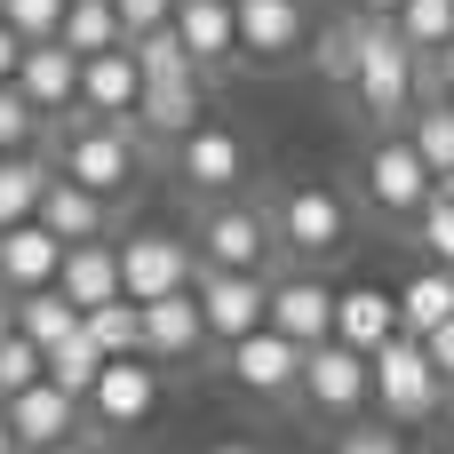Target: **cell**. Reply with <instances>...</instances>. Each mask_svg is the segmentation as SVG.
I'll return each instance as SVG.
<instances>
[{
  "mask_svg": "<svg viewBox=\"0 0 454 454\" xmlns=\"http://www.w3.org/2000/svg\"><path fill=\"white\" fill-rule=\"evenodd\" d=\"M56 287L80 303V319H88L96 303L128 295V287H120V239H72V247H64V271H56Z\"/></svg>",
  "mask_w": 454,
  "mask_h": 454,
  "instance_id": "603a6c76",
  "label": "cell"
},
{
  "mask_svg": "<svg viewBox=\"0 0 454 454\" xmlns=\"http://www.w3.org/2000/svg\"><path fill=\"white\" fill-rule=\"evenodd\" d=\"M311 40L303 0H239V56L247 64H295Z\"/></svg>",
  "mask_w": 454,
  "mask_h": 454,
  "instance_id": "d6986e66",
  "label": "cell"
},
{
  "mask_svg": "<svg viewBox=\"0 0 454 454\" xmlns=\"http://www.w3.org/2000/svg\"><path fill=\"white\" fill-rule=\"evenodd\" d=\"M263 327H279L287 343H327L335 335V287L327 279H311V271H287V279H271V319Z\"/></svg>",
  "mask_w": 454,
  "mask_h": 454,
  "instance_id": "2e32d148",
  "label": "cell"
},
{
  "mask_svg": "<svg viewBox=\"0 0 454 454\" xmlns=\"http://www.w3.org/2000/svg\"><path fill=\"white\" fill-rule=\"evenodd\" d=\"M335 335L351 343V351H375V343H391L399 335V295L391 287H335Z\"/></svg>",
  "mask_w": 454,
  "mask_h": 454,
  "instance_id": "cb8c5ba5",
  "label": "cell"
},
{
  "mask_svg": "<svg viewBox=\"0 0 454 454\" xmlns=\"http://www.w3.org/2000/svg\"><path fill=\"white\" fill-rule=\"evenodd\" d=\"M423 351H431V367H439V375L454 383V319H439V327L423 335Z\"/></svg>",
  "mask_w": 454,
  "mask_h": 454,
  "instance_id": "60d3db41",
  "label": "cell"
},
{
  "mask_svg": "<svg viewBox=\"0 0 454 454\" xmlns=\"http://www.w3.org/2000/svg\"><path fill=\"white\" fill-rule=\"evenodd\" d=\"M112 8H120V32L128 40H144V32H160L176 16V0H112Z\"/></svg>",
  "mask_w": 454,
  "mask_h": 454,
  "instance_id": "74e56055",
  "label": "cell"
},
{
  "mask_svg": "<svg viewBox=\"0 0 454 454\" xmlns=\"http://www.w3.org/2000/svg\"><path fill=\"white\" fill-rule=\"evenodd\" d=\"M16 96H24L40 120H72V112H80V48H64V40H24Z\"/></svg>",
  "mask_w": 454,
  "mask_h": 454,
  "instance_id": "4fadbf2b",
  "label": "cell"
},
{
  "mask_svg": "<svg viewBox=\"0 0 454 454\" xmlns=\"http://www.w3.org/2000/svg\"><path fill=\"white\" fill-rule=\"evenodd\" d=\"M192 295H200L207 343H223V351L271 319V279H263V271H215V263H207V271L192 279Z\"/></svg>",
  "mask_w": 454,
  "mask_h": 454,
  "instance_id": "8992f818",
  "label": "cell"
},
{
  "mask_svg": "<svg viewBox=\"0 0 454 454\" xmlns=\"http://www.w3.org/2000/svg\"><path fill=\"white\" fill-rule=\"evenodd\" d=\"M271 231H279V247H295V255H335V247L351 239V215H343V200H335L327 184H295V192H279Z\"/></svg>",
  "mask_w": 454,
  "mask_h": 454,
  "instance_id": "9c48e42d",
  "label": "cell"
},
{
  "mask_svg": "<svg viewBox=\"0 0 454 454\" xmlns=\"http://www.w3.org/2000/svg\"><path fill=\"white\" fill-rule=\"evenodd\" d=\"M447 423H454V383H447Z\"/></svg>",
  "mask_w": 454,
  "mask_h": 454,
  "instance_id": "c3c4849f",
  "label": "cell"
},
{
  "mask_svg": "<svg viewBox=\"0 0 454 454\" xmlns=\"http://www.w3.org/2000/svg\"><path fill=\"white\" fill-rule=\"evenodd\" d=\"M168 152H176V176H184L192 192H207V200H223V192L247 184V144H239V128L200 120V128H184Z\"/></svg>",
  "mask_w": 454,
  "mask_h": 454,
  "instance_id": "ba28073f",
  "label": "cell"
},
{
  "mask_svg": "<svg viewBox=\"0 0 454 454\" xmlns=\"http://www.w3.org/2000/svg\"><path fill=\"white\" fill-rule=\"evenodd\" d=\"M231 375H239V391L279 399V391H295V375H303V343H287L279 327H255V335L231 343Z\"/></svg>",
  "mask_w": 454,
  "mask_h": 454,
  "instance_id": "44dd1931",
  "label": "cell"
},
{
  "mask_svg": "<svg viewBox=\"0 0 454 454\" xmlns=\"http://www.w3.org/2000/svg\"><path fill=\"white\" fill-rule=\"evenodd\" d=\"M192 279H200V271H192V247H184L176 231L144 223V231H128V239H120V287H128L136 303L176 295V287H192Z\"/></svg>",
  "mask_w": 454,
  "mask_h": 454,
  "instance_id": "30bf717a",
  "label": "cell"
},
{
  "mask_svg": "<svg viewBox=\"0 0 454 454\" xmlns=\"http://www.w3.org/2000/svg\"><path fill=\"white\" fill-rule=\"evenodd\" d=\"M215 454H255V447H239V439H223V447H215Z\"/></svg>",
  "mask_w": 454,
  "mask_h": 454,
  "instance_id": "7dc6e473",
  "label": "cell"
},
{
  "mask_svg": "<svg viewBox=\"0 0 454 454\" xmlns=\"http://www.w3.org/2000/svg\"><path fill=\"white\" fill-rule=\"evenodd\" d=\"M200 351H207L200 295H192V287H176V295H152V303H144V359H160V367H184V359H200Z\"/></svg>",
  "mask_w": 454,
  "mask_h": 454,
  "instance_id": "e0dca14e",
  "label": "cell"
},
{
  "mask_svg": "<svg viewBox=\"0 0 454 454\" xmlns=\"http://www.w3.org/2000/svg\"><path fill=\"white\" fill-rule=\"evenodd\" d=\"M0 407H8V431H16V447L40 454V447H56V439H80V407H88V399L40 375V383H24V391H16V399H0Z\"/></svg>",
  "mask_w": 454,
  "mask_h": 454,
  "instance_id": "9a60e30c",
  "label": "cell"
},
{
  "mask_svg": "<svg viewBox=\"0 0 454 454\" xmlns=\"http://www.w3.org/2000/svg\"><path fill=\"white\" fill-rule=\"evenodd\" d=\"M423 96H454V40L439 56H423ZM423 96H415V104H423Z\"/></svg>",
  "mask_w": 454,
  "mask_h": 454,
  "instance_id": "f35d334b",
  "label": "cell"
},
{
  "mask_svg": "<svg viewBox=\"0 0 454 454\" xmlns=\"http://www.w3.org/2000/svg\"><path fill=\"white\" fill-rule=\"evenodd\" d=\"M64 8H72V0H0V16H8V24L24 32V40H56Z\"/></svg>",
  "mask_w": 454,
  "mask_h": 454,
  "instance_id": "d590c367",
  "label": "cell"
},
{
  "mask_svg": "<svg viewBox=\"0 0 454 454\" xmlns=\"http://www.w3.org/2000/svg\"><path fill=\"white\" fill-rule=\"evenodd\" d=\"M176 40L192 48V64L200 72H223V64H239V0H176Z\"/></svg>",
  "mask_w": 454,
  "mask_h": 454,
  "instance_id": "ffe728a7",
  "label": "cell"
},
{
  "mask_svg": "<svg viewBox=\"0 0 454 454\" xmlns=\"http://www.w3.org/2000/svg\"><path fill=\"white\" fill-rule=\"evenodd\" d=\"M96 375H104V343H96V335H88V319H80V327L48 351V383H64V391H80V399H88V383H96Z\"/></svg>",
  "mask_w": 454,
  "mask_h": 454,
  "instance_id": "4dcf8cb0",
  "label": "cell"
},
{
  "mask_svg": "<svg viewBox=\"0 0 454 454\" xmlns=\"http://www.w3.org/2000/svg\"><path fill=\"white\" fill-rule=\"evenodd\" d=\"M16 64H24V32L0 16V80H16Z\"/></svg>",
  "mask_w": 454,
  "mask_h": 454,
  "instance_id": "b9f144b4",
  "label": "cell"
},
{
  "mask_svg": "<svg viewBox=\"0 0 454 454\" xmlns=\"http://www.w3.org/2000/svg\"><path fill=\"white\" fill-rule=\"evenodd\" d=\"M56 271H64V239H56L40 215H24V223H8V231H0V295L56 287Z\"/></svg>",
  "mask_w": 454,
  "mask_h": 454,
  "instance_id": "ac0fdd59",
  "label": "cell"
},
{
  "mask_svg": "<svg viewBox=\"0 0 454 454\" xmlns=\"http://www.w3.org/2000/svg\"><path fill=\"white\" fill-rule=\"evenodd\" d=\"M351 8H367V16H399V0H351Z\"/></svg>",
  "mask_w": 454,
  "mask_h": 454,
  "instance_id": "ee69618b",
  "label": "cell"
},
{
  "mask_svg": "<svg viewBox=\"0 0 454 454\" xmlns=\"http://www.w3.org/2000/svg\"><path fill=\"white\" fill-rule=\"evenodd\" d=\"M152 407H160V359H144V351L104 359V375L88 383V415L104 431H136V423H152Z\"/></svg>",
  "mask_w": 454,
  "mask_h": 454,
  "instance_id": "8fae6325",
  "label": "cell"
},
{
  "mask_svg": "<svg viewBox=\"0 0 454 454\" xmlns=\"http://www.w3.org/2000/svg\"><path fill=\"white\" fill-rule=\"evenodd\" d=\"M40 375H48V351H40L32 335H16V327H8V335H0V399H16V391H24V383H40Z\"/></svg>",
  "mask_w": 454,
  "mask_h": 454,
  "instance_id": "836d02e7",
  "label": "cell"
},
{
  "mask_svg": "<svg viewBox=\"0 0 454 454\" xmlns=\"http://www.w3.org/2000/svg\"><path fill=\"white\" fill-rule=\"evenodd\" d=\"M8 327H16V295H0V335H8Z\"/></svg>",
  "mask_w": 454,
  "mask_h": 454,
  "instance_id": "bcb514c9",
  "label": "cell"
},
{
  "mask_svg": "<svg viewBox=\"0 0 454 454\" xmlns=\"http://www.w3.org/2000/svg\"><path fill=\"white\" fill-rule=\"evenodd\" d=\"M136 64H144V104H136V128L152 144H176L184 128L207 120V72L192 64V48L176 40V24L144 32L136 40Z\"/></svg>",
  "mask_w": 454,
  "mask_h": 454,
  "instance_id": "6da1fadb",
  "label": "cell"
},
{
  "mask_svg": "<svg viewBox=\"0 0 454 454\" xmlns=\"http://www.w3.org/2000/svg\"><path fill=\"white\" fill-rule=\"evenodd\" d=\"M431 192H439V176L423 168L415 136H383V144L367 152V200H375L383 215H415Z\"/></svg>",
  "mask_w": 454,
  "mask_h": 454,
  "instance_id": "5bb4252c",
  "label": "cell"
},
{
  "mask_svg": "<svg viewBox=\"0 0 454 454\" xmlns=\"http://www.w3.org/2000/svg\"><path fill=\"white\" fill-rule=\"evenodd\" d=\"M447 184H454V176H447Z\"/></svg>",
  "mask_w": 454,
  "mask_h": 454,
  "instance_id": "681fc988",
  "label": "cell"
},
{
  "mask_svg": "<svg viewBox=\"0 0 454 454\" xmlns=\"http://www.w3.org/2000/svg\"><path fill=\"white\" fill-rule=\"evenodd\" d=\"M351 96H359V112H367L375 128H399V120L415 112V96H423V56L399 40L391 16H367V48H359Z\"/></svg>",
  "mask_w": 454,
  "mask_h": 454,
  "instance_id": "3957f363",
  "label": "cell"
},
{
  "mask_svg": "<svg viewBox=\"0 0 454 454\" xmlns=\"http://www.w3.org/2000/svg\"><path fill=\"white\" fill-rule=\"evenodd\" d=\"M136 104H144L136 40H112V48L80 56V112H88V120H128V128H136Z\"/></svg>",
  "mask_w": 454,
  "mask_h": 454,
  "instance_id": "7c38bea8",
  "label": "cell"
},
{
  "mask_svg": "<svg viewBox=\"0 0 454 454\" xmlns=\"http://www.w3.org/2000/svg\"><path fill=\"white\" fill-rule=\"evenodd\" d=\"M295 391H303L319 415L351 423V415L375 399V367H367V351H351L343 335H327V343H311V351H303V375H295Z\"/></svg>",
  "mask_w": 454,
  "mask_h": 454,
  "instance_id": "5b68a950",
  "label": "cell"
},
{
  "mask_svg": "<svg viewBox=\"0 0 454 454\" xmlns=\"http://www.w3.org/2000/svg\"><path fill=\"white\" fill-rule=\"evenodd\" d=\"M0 454H24V447H16V431H8V407H0Z\"/></svg>",
  "mask_w": 454,
  "mask_h": 454,
  "instance_id": "f6af8a7d",
  "label": "cell"
},
{
  "mask_svg": "<svg viewBox=\"0 0 454 454\" xmlns=\"http://www.w3.org/2000/svg\"><path fill=\"white\" fill-rule=\"evenodd\" d=\"M48 176H56V160L48 152H0V231L8 223H24V215H40V192H48Z\"/></svg>",
  "mask_w": 454,
  "mask_h": 454,
  "instance_id": "484cf974",
  "label": "cell"
},
{
  "mask_svg": "<svg viewBox=\"0 0 454 454\" xmlns=\"http://www.w3.org/2000/svg\"><path fill=\"white\" fill-rule=\"evenodd\" d=\"M64 136H56V168L64 176H80L88 192H104V200H128L136 192V176H144V128H128V120H88V112H72V120H56Z\"/></svg>",
  "mask_w": 454,
  "mask_h": 454,
  "instance_id": "7a4b0ae2",
  "label": "cell"
},
{
  "mask_svg": "<svg viewBox=\"0 0 454 454\" xmlns=\"http://www.w3.org/2000/svg\"><path fill=\"white\" fill-rule=\"evenodd\" d=\"M391 24H399V40H407L415 56H439L454 40V0H399Z\"/></svg>",
  "mask_w": 454,
  "mask_h": 454,
  "instance_id": "d6a6232c",
  "label": "cell"
},
{
  "mask_svg": "<svg viewBox=\"0 0 454 454\" xmlns=\"http://www.w3.org/2000/svg\"><path fill=\"white\" fill-rule=\"evenodd\" d=\"M32 136H40V112L16 96V80H0V152H24Z\"/></svg>",
  "mask_w": 454,
  "mask_h": 454,
  "instance_id": "8d00e7d4",
  "label": "cell"
},
{
  "mask_svg": "<svg viewBox=\"0 0 454 454\" xmlns=\"http://www.w3.org/2000/svg\"><path fill=\"white\" fill-rule=\"evenodd\" d=\"M72 327H80V303H72L64 287H32V295H16V335H32L40 351H56Z\"/></svg>",
  "mask_w": 454,
  "mask_h": 454,
  "instance_id": "83f0119b",
  "label": "cell"
},
{
  "mask_svg": "<svg viewBox=\"0 0 454 454\" xmlns=\"http://www.w3.org/2000/svg\"><path fill=\"white\" fill-rule=\"evenodd\" d=\"M407 136H415L423 168L447 184V176H454V96H423V104L407 112Z\"/></svg>",
  "mask_w": 454,
  "mask_h": 454,
  "instance_id": "f1b7e54d",
  "label": "cell"
},
{
  "mask_svg": "<svg viewBox=\"0 0 454 454\" xmlns=\"http://www.w3.org/2000/svg\"><path fill=\"white\" fill-rule=\"evenodd\" d=\"M88 335L104 343V359H128V351H144V303H136V295H112V303H96V311H88Z\"/></svg>",
  "mask_w": 454,
  "mask_h": 454,
  "instance_id": "f546056e",
  "label": "cell"
},
{
  "mask_svg": "<svg viewBox=\"0 0 454 454\" xmlns=\"http://www.w3.org/2000/svg\"><path fill=\"white\" fill-rule=\"evenodd\" d=\"M40 454H96L88 439H56V447H40Z\"/></svg>",
  "mask_w": 454,
  "mask_h": 454,
  "instance_id": "7bdbcfd3",
  "label": "cell"
},
{
  "mask_svg": "<svg viewBox=\"0 0 454 454\" xmlns=\"http://www.w3.org/2000/svg\"><path fill=\"white\" fill-rule=\"evenodd\" d=\"M335 454H407V447H399L391 431H343V439H335Z\"/></svg>",
  "mask_w": 454,
  "mask_h": 454,
  "instance_id": "ab89813d",
  "label": "cell"
},
{
  "mask_svg": "<svg viewBox=\"0 0 454 454\" xmlns=\"http://www.w3.org/2000/svg\"><path fill=\"white\" fill-rule=\"evenodd\" d=\"M367 367H375V407L391 415V423H423L439 399H447V375L431 367V351H423V335H391V343H375L367 351Z\"/></svg>",
  "mask_w": 454,
  "mask_h": 454,
  "instance_id": "277c9868",
  "label": "cell"
},
{
  "mask_svg": "<svg viewBox=\"0 0 454 454\" xmlns=\"http://www.w3.org/2000/svg\"><path fill=\"white\" fill-rule=\"evenodd\" d=\"M271 247H279V231H271V215L247 207V200H215V207L200 215V263H215V271H263Z\"/></svg>",
  "mask_w": 454,
  "mask_h": 454,
  "instance_id": "52a82bcc",
  "label": "cell"
},
{
  "mask_svg": "<svg viewBox=\"0 0 454 454\" xmlns=\"http://www.w3.org/2000/svg\"><path fill=\"white\" fill-rule=\"evenodd\" d=\"M415 231H423L431 263H454V184H439V192L415 207Z\"/></svg>",
  "mask_w": 454,
  "mask_h": 454,
  "instance_id": "e575fe53",
  "label": "cell"
},
{
  "mask_svg": "<svg viewBox=\"0 0 454 454\" xmlns=\"http://www.w3.org/2000/svg\"><path fill=\"white\" fill-rule=\"evenodd\" d=\"M40 223H48L64 247H72V239H104V231H112V200L56 168V176H48V192H40Z\"/></svg>",
  "mask_w": 454,
  "mask_h": 454,
  "instance_id": "7402d4cb",
  "label": "cell"
},
{
  "mask_svg": "<svg viewBox=\"0 0 454 454\" xmlns=\"http://www.w3.org/2000/svg\"><path fill=\"white\" fill-rule=\"evenodd\" d=\"M439 319H454V263H431L399 287V327L407 335H431Z\"/></svg>",
  "mask_w": 454,
  "mask_h": 454,
  "instance_id": "4316f807",
  "label": "cell"
},
{
  "mask_svg": "<svg viewBox=\"0 0 454 454\" xmlns=\"http://www.w3.org/2000/svg\"><path fill=\"white\" fill-rule=\"evenodd\" d=\"M56 40H64V48H80V56H96V48L128 40V32H120V8H112V0H72V8H64V24H56Z\"/></svg>",
  "mask_w": 454,
  "mask_h": 454,
  "instance_id": "1f68e13d",
  "label": "cell"
},
{
  "mask_svg": "<svg viewBox=\"0 0 454 454\" xmlns=\"http://www.w3.org/2000/svg\"><path fill=\"white\" fill-rule=\"evenodd\" d=\"M359 48H367V8L319 24V32L303 40V56H311V72H319L327 88H351V80H359Z\"/></svg>",
  "mask_w": 454,
  "mask_h": 454,
  "instance_id": "d4e9b609",
  "label": "cell"
}]
</instances>
